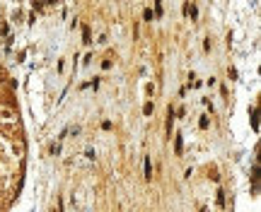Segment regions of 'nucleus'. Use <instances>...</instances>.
<instances>
[{
    "label": "nucleus",
    "mask_w": 261,
    "mask_h": 212,
    "mask_svg": "<svg viewBox=\"0 0 261 212\" xmlns=\"http://www.w3.org/2000/svg\"><path fill=\"white\" fill-rule=\"evenodd\" d=\"M145 179H152V169H150V157H145Z\"/></svg>",
    "instance_id": "f257e3e1"
},
{
    "label": "nucleus",
    "mask_w": 261,
    "mask_h": 212,
    "mask_svg": "<svg viewBox=\"0 0 261 212\" xmlns=\"http://www.w3.org/2000/svg\"><path fill=\"white\" fill-rule=\"evenodd\" d=\"M174 150H177V154H181V150H184V142H181V135H177V145H174Z\"/></svg>",
    "instance_id": "f03ea898"
},
{
    "label": "nucleus",
    "mask_w": 261,
    "mask_h": 212,
    "mask_svg": "<svg viewBox=\"0 0 261 212\" xmlns=\"http://www.w3.org/2000/svg\"><path fill=\"white\" fill-rule=\"evenodd\" d=\"M82 39H85V44H92V39H89V27L82 29Z\"/></svg>",
    "instance_id": "7ed1b4c3"
},
{
    "label": "nucleus",
    "mask_w": 261,
    "mask_h": 212,
    "mask_svg": "<svg viewBox=\"0 0 261 212\" xmlns=\"http://www.w3.org/2000/svg\"><path fill=\"white\" fill-rule=\"evenodd\" d=\"M256 116H259V113H256V109H254V111H251V126H254V130H259V121H256Z\"/></svg>",
    "instance_id": "20e7f679"
},
{
    "label": "nucleus",
    "mask_w": 261,
    "mask_h": 212,
    "mask_svg": "<svg viewBox=\"0 0 261 212\" xmlns=\"http://www.w3.org/2000/svg\"><path fill=\"white\" fill-rule=\"evenodd\" d=\"M218 205L225 207V193H222V190H218Z\"/></svg>",
    "instance_id": "39448f33"
},
{
    "label": "nucleus",
    "mask_w": 261,
    "mask_h": 212,
    "mask_svg": "<svg viewBox=\"0 0 261 212\" xmlns=\"http://www.w3.org/2000/svg\"><path fill=\"white\" fill-rule=\"evenodd\" d=\"M198 126H201V130H206V128H208V118H206V116H203V118L198 121Z\"/></svg>",
    "instance_id": "423d86ee"
},
{
    "label": "nucleus",
    "mask_w": 261,
    "mask_h": 212,
    "mask_svg": "<svg viewBox=\"0 0 261 212\" xmlns=\"http://www.w3.org/2000/svg\"><path fill=\"white\" fill-rule=\"evenodd\" d=\"M143 113L150 116V113H152V104H145V106H143Z\"/></svg>",
    "instance_id": "0eeeda50"
},
{
    "label": "nucleus",
    "mask_w": 261,
    "mask_h": 212,
    "mask_svg": "<svg viewBox=\"0 0 261 212\" xmlns=\"http://www.w3.org/2000/svg\"><path fill=\"white\" fill-rule=\"evenodd\" d=\"M143 17H145L147 22H150V20H152V10H145V12H143Z\"/></svg>",
    "instance_id": "6e6552de"
}]
</instances>
